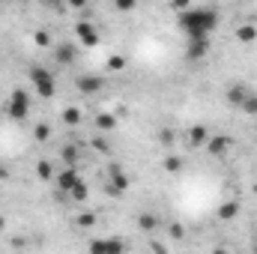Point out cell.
Listing matches in <instances>:
<instances>
[{"mask_svg":"<svg viewBox=\"0 0 257 254\" xmlns=\"http://www.w3.org/2000/svg\"><path fill=\"white\" fill-rule=\"evenodd\" d=\"M177 24L186 36H209L218 27V12L212 6H197V9H183L177 15Z\"/></svg>","mask_w":257,"mask_h":254,"instance_id":"cell-1","label":"cell"},{"mask_svg":"<svg viewBox=\"0 0 257 254\" xmlns=\"http://www.w3.org/2000/svg\"><path fill=\"white\" fill-rule=\"evenodd\" d=\"M128 186H132V177H128L126 171L120 168V165H108V180H105V191L111 194V197H120V194H126Z\"/></svg>","mask_w":257,"mask_h":254,"instance_id":"cell-4","label":"cell"},{"mask_svg":"<svg viewBox=\"0 0 257 254\" xmlns=\"http://www.w3.org/2000/svg\"><path fill=\"white\" fill-rule=\"evenodd\" d=\"M105 69H108V72H123V69H126V57H123V54H111V57L105 60Z\"/></svg>","mask_w":257,"mask_h":254,"instance_id":"cell-22","label":"cell"},{"mask_svg":"<svg viewBox=\"0 0 257 254\" xmlns=\"http://www.w3.org/2000/svg\"><path fill=\"white\" fill-rule=\"evenodd\" d=\"M209 54V36H189V45H186V60L197 63Z\"/></svg>","mask_w":257,"mask_h":254,"instance_id":"cell-5","label":"cell"},{"mask_svg":"<svg viewBox=\"0 0 257 254\" xmlns=\"http://www.w3.org/2000/svg\"><path fill=\"white\" fill-rule=\"evenodd\" d=\"M114 6H117L120 12H132V9L138 6V0H114Z\"/></svg>","mask_w":257,"mask_h":254,"instance_id":"cell-29","label":"cell"},{"mask_svg":"<svg viewBox=\"0 0 257 254\" xmlns=\"http://www.w3.org/2000/svg\"><path fill=\"white\" fill-rule=\"evenodd\" d=\"M93 150L102 153V156H111V144H108L105 138H93Z\"/></svg>","mask_w":257,"mask_h":254,"instance_id":"cell-26","label":"cell"},{"mask_svg":"<svg viewBox=\"0 0 257 254\" xmlns=\"http://www.w3.org/2000/svg\"><path fill=\"white\" fill-rule=\"evenodd\" d=\"M159 141H162V144H174V132H171V129H162Z\"/></svg>","mask_w":257,"mask_h":254,"instance_id":"cell-31","label":"cell"},{"mask_svg":"<svg viewBox=\"0 0 257 254\" xmlns=\"http://www.w3.org/2000/svg\"><path fill=\"white\" fill-rule=\"evenodd\" d=\"M87 194H90V189H87V183H84V180H78V183L69 189V197H72L75 203H84V200H87Z\"/></svg>","mask_w":257,"mask_h":254,"instance_id":"cell-18","label":"cell"},{"mask_svg":"<svg viewBox=\"0 0 257 254\" xmlns=\"http://www.w3.org/2000/svg\"><path fill=\"white\" fill-rule=\"evenodd\" d=\"M230 147H233V138L230 135H209V141H206V153L212 159H224L230 153Z\"/></svg>","mask_w":257,"mask_h":254,"instance_id":"cell-7","label":"cell"},{"mask_svg":"<svg viewBox=\"0 0 257 254\" xmlns=\"http://www.w3.org/2000/svg\"><path fill=\"white\" fill-rule=\"evenodd\" d=\"M75 87H78V93H84V96H93V93H99V90L105 87V81H102L99 75H81V78L75 81Z\"/></svg>","mask_w":257,"mask_h":254,"instance_id":"cell-11","label":"cell"},{"mask_svg":"<svg viewBox=\"0 0 257 254\" xmlns=\"http://www.w3.org/2000/svg\"><path fill=\"white\" fill-rule=\"evenodd\" d=\"M75 36L81 39L84 48H96V45H99V30H96L87 18H78V24H75Z\"/></svg>","mask_w":257,"mask_h":254,"instance_id":"cell-6","label":"cell"},{"mask_svg":"<svg viewBox=\"0 0 257 254\" xmlns=\"http://www.w3.org/2000/svg\"><path fill=\"white\" fill-rule=\"evenodd\" d=\"M236 212H239V203H236V200H227L224 206H218V218H221V221H230Z\"/></svg>","mask_w":257,"mask_h":254,"instance_id":"cell-21","label":"cell"},{"mask_svg":"<svg viewBox=\"0 0 257 254\" xmlns=\"http://www.w3.org/2000/svg\"><path fill=\"white\" fill-rule=\"evenodd\" d=\"M168 233H171V236H174V239H183V236H186V227H183V224H180V221H174V224H171V227H168Z\"/></svg>","mask_w":257,"mask_h":254,"instance_id":"cell-28","label":"cell"},{"mask_svg":"<svg viewBox=\"0 0 257 254\" xmlns=\"http://www.w3.org/2000/svg\"><path fill=\"white\" fill-rule=\"evenodd\" d=\"M81 120H84V111L81 108H75V105H69V108H63V123L66 126H81Z\"/></svg>","mask_w":257,"mask_h":254,"instance_id":"cell-16","label":"cell"},{"mask_svg":"<svg viewBox=\"0 0 257 254\" xmlns=\"http://www.w3.org/2000/svg\"><path fill=\"white\" fill-rule=\"evenodd\" d=\"M60 159H63V165H78V159H81V150H78L75 144H66L63 153H60Z\"/></svg>","mask_w":257,"mask_h":254,"instance_id":"cell-20","label":"cell"},{"mask_svg":"<svg viewBox=\"0 0 257 254\" xmlns=\"http://www.w3.org/2000/svg\"><path fill=\"white\" fill-rule=\"evenodd\" d=\"M251 93V87L248 84H230L227 87V93H224V99H227V105H233V108H239L242 105V99Z\"/></svg>","mask_w":257,"mask_h":254,"instance_id":"cell-12","label":"cell"},{"mask_svg":"<svg viewBox=\"0 0 257 254\" xmlns=\"http://www.w3.org/2000/svg\"><path fill=\"white\" fill-rule=\"evenodd\" d=\"M171 6H174L177 12H183V9H189V6H192V0H171Z\"/></svg>","mask_w":257,"mask_h":254,"instance_id":"cell-32","label":"cell"},{"mask_svg":"<svg viewBox=\"0 0 257 254\" xmlns=\"http://www.w3.org/2000/svg\"><path fill=\"white\" fill-rule=\"evenodd\" d=\"M78 180H81V174H78V165H66L63 171H57V174H54V186L63 191V194H69V189H72Z\"/></svg>","mask_w":257,"mask_h":254,"instance_id":"cell-8","label":"cell"},{"mask_svg":"<svg viewBox=\"0 0 257 254\" xmlns=\"http://www.w3.org/2000/svg\"><path fill=\"white\" fill-rule=\"evenodd\" d=\"M96 129H99V132H114V129H117V114H111V111L96 114Z\"/></svg>","mask_w":257,"mask_h":254,"instance_id":"cell-15","label":"cell"},{"mask_svg":"<svg viewBox=\"0 0 257 254\" xmlns=\"http://www.w3.org/2000/svg\"><path fill=\"white\" fill-rule=\"evenodd\" d=\"M93 224H96V215H90V212L78 215V227H93Z\"/></svg>","mask_w":257,"mask_h":254,"instance_id":"cell-30","label":"cell"},{"mask_svg":"<svg viewBox=\"0 0 257 254\" xmlns=\"http://www.w3.org/2000/svg\"><path fill=\"white\" fill-rule=\"evenodd\" d=\"M248 3H254V0H248Z\"/></svg>","mask_w":257,"mask_h":254,"instance_id":"cell-35","label":"cell"},{"mask_svg":"<svg viewBox=\"0 0 257 254\" xmlns=\"http://www.w3.org/2000/svg\"><path fill=\"white\" fill-rule=\"evenodd\" d=\"M33 138H36L39 144L51 141V126H48V123H36V126H33Z\"/></svg>","mask_w":257,"mask_h":254,"instance_id":"cell-25","label":"cell"},{"mask_svg":"<svg viewBox=\"0 0 257 254\" xmlns=\"http://www.w3.org/2000/svg\"><path fill=\"white\" fill-rule=\"evenodd\" d=\"M51 51H54V63L60 66H72L78 60V45H72V42H57Z\"/></svg>","mask_w":257,"mask_h":254,"instance_id":"cell-9","label":"cell"},{"mask_svg":"<svg viewBox=\"0 0 257 254\" xmlns=\"http://www.w3.org/2000/svg\"><path fill=\"white\" fill-rule=\"evenodd\" d=\"M90 251L93 254H123L126 251V242L123 239H93Z\"/></svg>","mask_w":257,"mask_h":254,"instance_id":"cell-10","label":"cell"},{"mask_svg":"<svg viewBox=\"0 0 257 254\" xmlns=\"http://www.w3.org/2000/svg\"><path fill=\"white\" fill-rule=\"evenodd\" d=\"M3 227H6V218H3V215H0V230H3Z\"/></svg>","mask_w":257,"mask_h":254,"instance_id":"cell-34","label":"cell"},{"mask_svg":"<svg viewBox=\"0 0 257 254\" xmlns=\"http://www.w3.org/2000/svg\"><path fill=\"white\" fill-rule=\"evenodd\" d=\"M165 171H171V174H180V171H183V159H180L177 153L165 156Z\"/></svg>","mask_w":257,"mask_h":254,"instance_id":"cell-24","label":"cell"},{"mask_svg":"<svg viewBox=\"0 0 257 254\" xmlns=\"http://www.w3.org/2000/svg\"><path fill=\"white\" fill-rule=\"evenodd\" d=\"M66 3H69V6H72V9H78V12H84V9H87V3H90V0H66Z\"/></svg>","mask_w":257,"mask_h":254,"instance_id":"cell-33","label":"cell"},{"mask_svg":"<svg viewBox=\"0 0 257 254\" xmlns=\"http://www.w3.org/2000/svg\"><path fill=\"white\" fill-rule=\"evenodd\" d=\"M30 84H33V93L42 96V99H54L57 93V78L45 69V66H30Z\"/></svg>","mask_w":257,"mask_h":254,"instance_id":"cell-2","label":"cell"},{"mask_svg":"<svg viewBox=\"0 0 257 254\" xmlns=\"http://www.w3.org/2000/svg\"><path fill=\"white\" fill-rule=\"evenodd\" d=\"M33 42H36L39 48H48V45H51V36H48L45 30H36V33H33Z\"/></svg>","mask_w":257,"mask_h":254,"instance_id":"cell-27","label":"cell"},{"mask_svg":"<svg viewBox=\"0 0 257 254\" xmlns=\"http://www.w3.org/2000/svg\"><path fill=\"white\" fill-rule=\"evenodd\" d=\"M236 39L242 42V45H251L257 39V27L254 24H242V27H236Z\"/></svg>","mask_w":257,"mask_h":254,"instance_id":"cell-17","label":"cell"},{"mask_svg":"<svg viewBox=\"0 0 257 254\" xmlns=\"http://www.w3.org/2000/svg\"><path fill=\"white\" fill-rule=\"evenodd\" d=\"M206 141H209V129L206 126L189 129V144H192V147H206Z\"/></svg>","mask_w":257,"mask_h":254,"instance_id":"cell-14","label":"cell"},{"mask_svg":"<svg viewBox=\"0 0 257 254\" xmlns=\"http://www.w3.org/2000/svg\"><path fill=\"white\" fill-rule=\"evenodd\" d=\"M6 114L12 117V120H27V114H30V93L24 90V87H15L12 93H9V99H6Z\"/></svg>","mask_w":257,"mask_h":254,"instance_id":"cell-3","label":"cell"},{"mask_svg":"<svg viewBox=\"0 0 257 254\" xmlns=\"http://www.w3.org/2000/svg\"><path fill=\"white\" fill-rule=\"evenodd\" d=\"M239 111H245V114H251V117H257V93L251 90L245 99H242V105H239Z\"/></svg>","mask_w":257,"mask_h":254,"instance_id":"cell-23","label":"cell"},{"mask_svg":"<svg viewBox=\"0 0 257 254\" xmlns=\"http://www.w3.org/2000/svg\"><path fill=\"white\" fill-rule=\"evenodd\" d=\"M36 174H39V180H45V183H51V180H54V174H57V171H54V165H51V162H48V159H42V162H39V165H36Z\"/></svg>","mask_w":257,"mask_h":254,"instance_id":"cell-19","label":"cell"},{"mask_svg":"<svg viewBox=\"0 0 257 254\" xmlns=\"http://www.w3.org/2000/svg\"><path fill=\"white\" fill-rule=\"evenodd\" d=\"M138 227H141L144 233H156V230L162 227V218H159L156 212H141V215H138Z\"/></svg>","mask_w":257,"mask_h":254,"instance_id":"cell-13","label":"cell"}]
</instances>
